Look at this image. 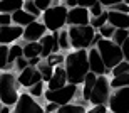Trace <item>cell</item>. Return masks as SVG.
<instances>
[{
  "label": "cell",
  "mask_w": 129,
  "mask_h": 113,
  "mask_svg": "<svg viewBox=\"0 0 129 113\" xmlns=\"http://www.w3.org/2000/svg\"><path fill=\"white\" fill-rule=\"evenodd\" d=\"M64 68L67 73V81L81 86L84 76L89 73V58L87 49H74L66 54Z\"/></svg>",
  "instance_id": "cell-1"
},
{
  "label": "cell",
  "mask_w": 129,
  "mask_h": 113,
  "mask_svg": "<svg viewBox=\"0 0 129 113\" xmlns=\"http://www.w3.org/2000/svg\"><path fill=\"white\" fill-rule=\"evenodd\" d=\"M20 83L17 79V74L7 69L0 71V101L4 105L14 106L20 93Z\"/></svg>",
  "instance_id": "cell-2"
},
{
  "label": "cell",
  "mask_w": 129,
  "mask_h": 113,
  "mask_svg": "<svg viewBox=\"0 0 129 113\" xmlns=\"http://www.w3.org/2000/svg\"><path fill=\"white\" fill-rule=\"evenodd\" d=\"M67 12H69V7H66L64 4H52L49 9L42 12L40 20L45 24L49 32H55L67 25Z\"/></svg>",
  "instance_id": "cell-3"
},
{
  "label": "cell",
  "mask_w": 129,
  "mask_h": 113,
  "mask_svg": "<svg viewBox=\"0 0 129 113\" xmlns=\"http://www.w3.org/2000/svg\"><path fill=\"white\" fill-rule=\"evenodd\" d=\"M69 39L72 49H89L92 46V39L96 29L91 24L86 25H69Z\"/></svg>",
  "instance_id": "cell-4"
},
{
  "label": "cell",
  "mask_w": 129,
  "mask_h": 113,
  "mask_svg": "<svg viewBox=\"0 0 129 113\" xmlns=\"http://www.w3.org/2000/svg\"><path fill=\"white\" fill-rule=\"evenodd\" d=\"M96 47H97V51H99L102 61H104L106 68L109 69V73H111V69L114 68L119 61L124 59V54H122L121 46L116 44L112 39H106V37H102V39L96 44Z\"/></svg>",
  "instance_id": "cell-5"
},
{
  "label": "cell",
  "mask_w": 129,
  "mask_h": 113,
  "mask_svg": "<svg viewBox=\"0 0 129 113\" xmlns=\"http://www.w3.org/2000/svg\"><path fill=\"white\" fill-rule=\"evenodd\" d=\"M77 91H79V84L67 83L57 89H45L44 91V98L47 100V101H54V103H57L60 106V105L74 101Z\"/></svg>",
  "instance_id": "cell-6"
},
{
  "label": "cell",
  "mask_w": 129,
  "mask_h": 113,
  "mask_svg": "<svg viewBox=\"0 0 129 113\" xmlns=\"http://www.w3.org/2000/svg\"><path fill=\"white\" fill-rule=\"evenodd\" d=\"M111 91H112V88H111V81L107 78V74L97 76V81L94 84V88H92L91 95H89V103L91 105H107Z\"/></svg>",
  "instance_id": "cell-7"
},
{
  "label": "cell",
  "mask_w": 129,
  "mask_h": 113,
  "mask_svg": "<svg viewBox=\"0 0 129 113\" xmlns=\"http://www.w3.org/2000/svg\"><path fill=\"white\" fill-rule=\"evenodd\" d=\"M109 111L116 113H129V86L112 88L107 100Z\"/></svg>",
  "instance_id": "cell-8"
},
{
  "label": "cell",
  "mask_w": 129,
  "mask_h": 113,
  "mask_svg": "<svg viewBox=\"0 0 129 113\" xmlns=\"http://www.w3.org/2000/svg\"><path fill=\"white\" fill-rule=\"evenodd\" d=\"M14 113H44V106L34 98L32 95L19 93V98L14 105Z\"/></svg>",
  "instance_id": "cell-9"
},
{
  "label": "cell",
  "mask_w": 129,
  "mask_h": 113,
  "mask_svg": "<svg viewBox=\"0 0 129 113\" xmlns=\"http://www.w3.org/2000/svg\"><path fill=\"white\" fill-rule=\"evenodd\" d=\"M91 20V14L87 7L82 5H76L71 7L67 12V25H86Z\"/></svg>",
  "instance_id": "cell-10"
},
{
  "label": "cell",
  "mask_w": 129,
  "mask_h": 113,
  "mask_svg": "<svg viewBox=\"0 0 129 113\" xmlns=\"http://www.w3.org/2000/svg\"><path fill=\"white\" fill-rule=\"evenodd\" d=\"M24 34V27H20L17 24H7L0 27V44H14L19 39H22Z\"/></svg>",
  "instance_id": "cell-11"
},
{
  "label": "cell",
  "mask_w": 129,
  "mask_h": 113,
  "mask_svg": "<svg viewBox=\"0 0 129 113\" xmlns=\"http://www.w3.org/2000/svg\"><path fill=\"white\" fill-rule=\"evenodd\" d=\"M57 32H45V34L40 37V46H42V51H40V58L45 59L50 52H60V46H59V39H57Z\"/></svg>",
  "instance_id": "cell-12"
},
{
  "label": "cell",
  "mask_w": 129,
  "mask_h": 113,
  "mask_svg": "<svg viewBox=\"0 0 129 113\" xmlns=\"http://www.w3.org/2000/svg\"><path fill=\"white\" fill-rule=\"evenodd\" d=\"M87 58H89V71L96 73L97 76H101V74H111L109 69L106 68V64L102 61V58H101L96 46H91L87 49Z\"/></svg>",
  "instance_id": "cell-13"
},
{
  "label": "cell",
  "mask_w": 129,
  "mask_h": 113,
  "mask_svg": "<svg viewBox=\"0 0 129 113\" xmlns=\"http://www.w3.org/2000/svg\"><path fill=\"white\" fill-rule=\"evenodd\" d=\"M47 32V27L42 20H32L30 24H27L24 27V34H22V39L24 41H40L44 34Z\"/></svg>",
  "instance_id": "cell-14"
},
{
  "label": "cell",
  "mask_w": 129,
  "mask_h": 113,
  "mask_svg": "<svg viewBox=\"0 0 129 113\" xmlns=\"http://www.w3.org/2000/svg\"><path fill=\"white\" fill-rule=\"evenodd\" d=\"M17 79H19V83H20L22 88H29L34 83L40 81L42 76H40V73H39V69L35 68V66H30L29 64L25 69H22V71L17 74Z\"/></svg>",
  "instance_id": "cell-15"
},
{
  "label": "cell",
  "mask_w": 129,
  "mask_h": 113,
  "mask_svg": "<svg viewBox=\"0 0 129 113\" xmlns=\"http://www.w3.org/2000/svg\"><path fill=\"white\" fill-rule=\"evenodd\" d=\"M69 81H67V73H66V68H64V64H60V66H55L54 68V73L52 76H50V79H49L47 83V89H57L60 88V86H64V84H67Z\"/></svg>",
  "instance_id": "cell-16"
},
{
  "label": "cell",
  "mask_w": 129,
  "mask_h": 113,
  "mask_svg": "<svg viewBox=\"0 0 129 113\" xmlns=\"http://www.w3.org/2000/svg\"><path fill=\"white\" fill-rule=\"evenodd\" d=\"M107 22L112 24L116 29H129V14L107 9Z\"/></svg>",
  "instance_id": "cell-17"
},
{
  "label": "cell",
  "mask_w": 129,
  "mask_h": 113,
  "mask_svg": "<svg viewBox=\"0 0 129 113\" xmlns=\"http://www.w3.org/2000/svg\"><path fill=\"white\" fill-rule=\"evenodd\" d=\"M37 17L35 15H32V14H29L27 10H24V9H17L12 14V24H17V25H20V27H25L27 24H30L32 20H35Z\"/></svg>",
  "instance_id": "cell-18"
},
{
  "label": "cell",
  "mask_w": 129,
  "mask_h": 113,
  "mask_svg": "<svg viewBox=\"0 0 129 113\" xmlns=\"http://www.w3.org/2000/svg\"><path fill=\"white\" fill-rule=\"evenodd\" d=\"M96 81H97V74H96V73H92V71H89V73L84 76L81 95H82V98L87 100V101H89V95H91V91H92V88H94Z\"/></svg>",
  "instance_id": "cell-19"
},
{
  "label": "cell",
  "mask_w": 129,
  "mask_h": 113,
  "mask_svg": "<svg viewBox=\"0 0 129 113\" xmlns=\"http://www.w3.org/2000/svg\"><path fill=\"white\" fill-rule=\"evenodd\" d=\"M22 49H24V56L27 59H30V58H34V56H40L42 46H40L39 41H24Z\"/></svg>",
  "instance_id": "cell-20"
},
{
  "label": "cell",
  "mask_w": 129,
  "mask_h": 113,
  "mask_svg": "<svg viewBox=\"0 0 129 113\" xmlns=\"http://www.w3.org/2000/svg\"><path fill=\"white\" fill-rule=\"evenodd\" d=\"M20 56H24V49H22V44H19V41H17V42L9 46V64H7V69L14 68L15 59L20 58Z\"/></svg>",
  "instance_id": "cell-21"
},
{
  "label": "cell",
  "mask_w": 129,
  "mask_h": 113,
  "mask_svg": "<svg viewBox=\"0 0 129 113\" xmlns=\"http://www.w3.org/2000/svg\"><path fill=\"white\" fill-rule=\"evenodd\" d=\"M24 0H0V12L14 14L17 9H22Z\"/></svg>",
  "instance_id": "cell-22"
},
{
  "label": "cell",
  "mask_w": 129,
  "mask_h": 113,
  "mask_svg": "<svg viewBox=\"0 0 129 113\" xmlns=\"http://www.w3.org/2000/svg\"><path fill=\"white\" fill-rule=\"evenodd\" d=\"M35 68L39 69V73H40L42 79L47 83L49 79H50V76H52V73H54V66H50V64L47 63V59H40V63H39Z\"/></svg>",
  "instance_id": "cell-23"
},
{
  "label": "cell",
  "mask_w": 129,
  "mask_h": 113,
  "mask_svg": "<svg viewBox=\"0 0 129 113\" xmlns=\"http://www.w3.org/2000/svg\"><path fill=\"white\" fill-rule=\"evenodd\" d=\"M57 111H59V113H84V111H87V106H84V105H79V103H74V101H71V103L60 105Z\"/></svg>",
  "instance_id": "cell-24"
},
{
  "label": "cell",
  "mask_w": 129,
  "mask_h": 113,
  "mask_svg": "<svg viewBox=\"0 0 129 113\" xmlns=\"http://www.w3.org/2000/svg\"><path fill=\"white\" fill-rule=\"evenodd\" d=\"M25 89H27V93H29V95H32L34 98H42L44 91L47 89V84H45L44 79H40V81L34 83L32 86H29V88H25Z\"/></svg>",
  "instance_id": "cell-25"
},
{
  "label": "cell",
  "mask_w": 129,
  "mask_h": 113,
  "mask_svg": "<svg viewBox=\"0 0 129 113\" xmlns=\"http://www.w3.org/2000/svg\"><path fill=\"white\" fill-rule=\"evenodd\" d=\"M57 39H59V46H60V51H69L71 49V39H69V30L66 27L57 32Z\"/></svg>",
  "instance_id": "cell-26"
},
{
  "label": "cell",
  "mask_w": 129,
  "mask_h": 113,
  "mask_svg": "<svg viewBox=\"0 0 129 113\" xmlns=\"http://www.w3.org/2000/svg\"><path fill=\"white\" fill-rule=\"evenodd\" d=\"M111 81V88H121V86H129V73L122 74H116L109 79Z\"/></svg>",
  "instance_id": "cell-27"
},
{
  "label": "cell",
  "mask_w": 129,
  "mask_h": 113,
  "mask_svg": "<svg viewBox=\"0 0 129 113\" xmlns=\"http://www.w3.org/2000/svg\"><path fill=\"white\" fill-rule=\"evenodd\" d=\"M107 22V9L102 12V14H99V15H96V17H91V20H89V24L94 27V29H99V27H102V25Z\"/></svg>",
  "instance_id": "cell-28"
},
{
  "label": "cell",
  "mask_w": 129,
  "mask_h": 113,
  "mask_svg": "<svg viewBox=\"0 0 129 113\" xmlns=\"http://www.w3.org/2000/svg\"><path fill=\"white\" fill-rule=\"evenodd\" d=\"M22 9L24 10H27L29 14H32V15H35V17H40L42 15V10L39 9L37 5H35V2L34 0H24V5H22Z\"/></svg>",
  "instance_id": "cell-29"
},
{
  "label": "cell",
  "mask_w": 129,
  "mask_h": 113,
  "mask_svg": "<svg viewBox=\"0 0 129 113\" xmlns=\"http://www.w3.org/2000/svg\"><path fill=\"white\" fill-rule=\"evenodd\" d=\"M127 35H129V29H116L111 39L114 41L116 44H119V46H121L126 39H127Z\"/></svg>",
  "instance_id": "cell-30"
},
{
  "label": "cell",
  "mask_w": 129,
  "mask_h": 113,
  "mask_svg": "<svg viewBox=\"0 0 129 113\" xmlns=\"http://www.w3.org/2000/svg\"><path fill=\"white\" fill-rule=\"evenodd\" d=\"M47 63L50 64V66H60V64H64V59H66V56L64 54H60V52H50V54L47 56Z\"/></svg>",
  "instance_id": "cell-31"
},
{
  "label": "cell",
  "mask_w": 129,
  "mask_h": 113,
  "mask_svg": "<svg viewBox=\"0 0 129 113\" xmlns=\"http://www.w3.org/2000/svg\"><path fill=\"white\" fill-rule=\"evenodd\" d=\"M7 64H9V46L0 44V71L7 69Z\"/></svg>",
  "instance_id": "cell-32"
},
{
  "label": "cell",
  "mask_w": 129,
  "mask_h": 113,
  "mask_svg": "<svg viewBox=\"0 0 129 113\" xmlns=\"http://www.w3.org/2000/svg\"><path fill=\"white\" fill-rule=\"evenodd\" d=\"M122 73H129V61H126V59L119 61L114 68L111 69V74H112V76H116V74H122Z\"/></svg>",
  "instance_id": "cell-33"
},
{
  "label": "cell",
  "mask_w": 129,
  "mask_h": 113,
  "mask_svg": "<svg viewBox=\"0 0 129 113\" xmlns=\"http://www.w3.org/2000/svg\"><path fill=\"white\" fill-rule=\"evenodd\" d=\"M101 32V35H102V37H106V39H111V37H112V34H114V30H116V27L112 24H109V22H106L104 25H102V27H99V29H97Z\"/></svg>",
  "instance_id": "cell-34"
},
{
  "label": "cell",
  "mask_w": 129,
  "mask_h": 113,
  "mask_svg": "<svg viewBox=\"0 0 129 113\" xmlns=\"http://www.w3.org/2000/svg\"><path fill=\"white\" fill-rule=\"evenodd\" d=\"M29 66V59L25 58V56H20V58H17L15 59V63H14V68H15V71L17 73H20L22 69H25Z\"/></svg>",
  "instance_id": "cell-35"
},
{
  "label": "cell",
  "mask_w": 129,
  "mask_h": 113,
  "mask_svg": "<svg viewBox=\"0 0 129 113\" xmlns=\"http://www.w3.org/2000/svg\"><path fill=\"white\" fill-rule=\"evenodd\" d=\"M106 10V7L102 4H101L99 0H97L96 4H92L91 7H89V14H91V17H96V15H99V14H102Z\"/></svg>",
  "instance_id": "cell-36"
},
{
  "label": "cell",
  "mask_w": 129,
  "mask_h": 113,
  "mask_svg": "<svg viewBox=\"0 0 129 113\" xmlns=\"http://www.w3.org/2000/svg\"><path fill=\"white\" fill-rule=\"evenodd\" d=\"M107 9L119 10V12H126V14H129V4H126L124 0H122V2H117V4H114V5H111V7H107Z\"/></svg>",
  "instance_id": "cell-37"
},
{
  "label": "cell",
  "mask_w": 129,
  "mask_h": 113,
  "mask_svg": "<svg viewBox=\"0 0 129 113\" xmlns=\"http://www.w3.org/2000/svg\"><path fill=\"white\" fill-rule=\"evenodd\" d=\"M91 113H107L109 111V106L107 105H92L91 108H89Z\"/></svg>",
  "instance_id": "cell-38"
},
{
  "label": "cell",
  "mask_w": 129,
  "mask_h": 113,
  "mask_svg": "<svg viewBox=\"0 0 129 113\" xmlns=\"http://www.w3.org/2000/svg\"><path fill=\"white\" fill-rule=\"evenodd\" d=\"M34 2H35V5H37V7L42 10V12H44L45 9H49V7L54 4V0H34Z\"/></svg>",
  "instance_id": "cell-39"
},
{
  "label": "cell",
  "mask_w": 129,
  "mask_h": 113,
  "mask_svg": "<svg viewBox=\"0 0 129 113\" xmlns=\"http://www.w3.org/2000/svg\"><path fill=\"white\" fill-rule=\"evenodd\" d=\"M12 24V14H5V12H0V27L2 25Z\"/></svg>",
  "instance_id": "cell-40"
},
{
  "label": "cell",
  "mask_w": 129,
  "mask_h": 113,
  "mask_svg": "<svg viewBox=\"0 0 129 113\" xmlns=\"http://www.w3.org/2000/svg\"><path fill=\"white\" fill-rule=\"evenodd\" d=\"M57 110H59V105L54 103V101H47L45 106H44V111L45 113H52V111H57Z\"/></svg>",
  "instance_id": "cell-41"
},
{
  "label": "cell",
  "mask_w": 129,
  "mask_h": 113,
  "mask_svg": "<svg viewBox=\"0 0 129 113\" xmlns=\"http://www.w3.org/2000/svg\"><path fill=\"white\" fill-rule=\"evenodd\" d=\"M121 49H122V54H124V59L126 61H129V35H127V39L121 44Z\"/></svg>",
  "instance_id": "cell-42"
},
{
  "label": "cell",
  "mask_w": 129,
  "mask_h": 113,
  "mask_svg": "<svg viewBox=\"0 0 129 113\" xmlns=\"http://www.w3.org/2000/svg\"><path fill=\"white\" fill-rule=\"evenodd\" d=\"M97 0H77V5H82V7H87V9H89V7H91L92 4H96Z\"/></svg>",
  "instance_id": "cell-43"
},
{
  "label": "cell",
  "mask_w": 129,
  "mask_h": 113,
  "mask_svg": "<svg viewBox=\"0 0 129 113\" xmlns=\"http://www.w3.org/2000/svg\"><path fill=\"white\" fill-rule=\"evenodd\" d=\"M101 4L104 5L106 9H107V7H111V5H114V4H117V2H122V0H99Z\"/></svg>",
  "instance_id": "cell-44"
},
{
  "label": "cell",
  "mask_w": 129,
  "mask_h": 113,
  "mask_svg": "<svg viewBox=\"0 0 129 113\" xmlns=\"http://www.w3.org/2000/svg\"><path fill=\"white\" fill-rule=\"evenodd\" d=\"M40 59H42L40 56H34V58L29 59V64H30V66H37V64L40 63Z\"/></svg>",
  "instance_id": "cell-45"
},
{
  "label": "cell",
  "mask_w": 129,
  "mask_h": 113,
  "mask_svg": "<svg viewBox=\"0 0 129 113\" xmlns=\"http://www.w3.org/2000/svg\"><path fill=\"white\" fill-rule=\"evenodd\" d=\"M62 4L71 9V7H76V5H77V0H62Z\"/></svg>",
  "instance_id": "cell-46"
},
{
  "label": "cell",
  "mask_w": 129,
  "mask_h": 113,
  "mask_svg": "<svg viewBox=\"0 0 129 113\" xmlns=\"http://www.w3.org/2000/svg\"><path fill=\"white\" fill-rule=\"evenodd\" d=\"M102 39V35H101V32L99 30H96V34H94V39H92V46H96L97 42H99V41Z\"/></svg>",
  "instance_id": "cell-47"
},
{
  "label": "cell",
  "mask_w": 129,
  "mask_h": 113,
  "mask_svg": "<svg viewBox=\"0 0 129 113\" xmlns=\"http://www.w3.org/2000/svg\"><path fill=\"white\" fill-rule=\"evenodd\" d=\"M0 110H2V101H0Z\"/></svg>",
  "instance_id": "cell-48"
}]
</instances>
